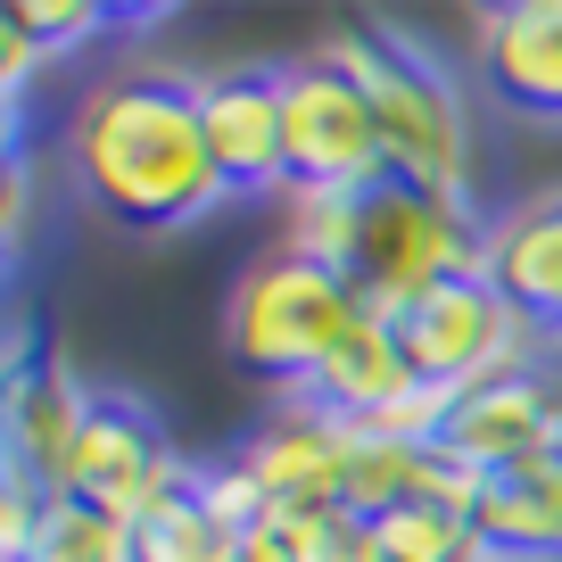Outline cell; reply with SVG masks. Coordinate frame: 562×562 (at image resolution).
<instances>
[{"label":"cell","instance_id":"18","mask_svg":"<svg viewBox=\"0 0 562 562\" xmlns=\"http://www.w3.org/2000/svg\"><path fill=\"white\" fill-rule=\"evenodd\" d=\"M364 562H496L463 513H389L364 521Z\"/></svg>","mask_w":562,"mask_h":562},{"label":"cell","instance_id":"10","mask_svg":"<svg viewBox=\"0 0 562 562\" xmlns=\"http://www.w3.org/2000/svg\"><path fill=\"white\" fill-rule=\"evenodd\" d=\"M199 124H207L215 175L232 191H290V149H281V75L232 67L199 83Z\"/></svg>","mask_w":562,"mask_h":562},{"label":"cell","instance_id":"8","mask_svg":"<svg viewBox=\"0 0 562 562\" xmlns=\"http://www.w3.org/2000/svg\"><path fill=\"white\" fill-rule=\"evenodd\" d=\"M447 456L472 463L480 480H513V472H538V463L562 456V397L538 381V372H505V381L456 397L447 414Z\"/></svg>","mask_w":562,"mask_h":562},{"label":"cell","instance_id":"4","mask_svg":"<svg viewBox=\"0 0 562 562\" xmlns=\"http://www.w3.org/2000/svg\"><path fill=\"white\" fill-rule=\"evenodd\" d=\"M348 281H356V299H364V315L397 323L414 299H430L447 281H488V232L447 191L381 182V191H364V240H356Z\"/></svg>","mask_w":562,"mask_h":562},{"label":"cell","instance_id":"3","mask_svg":"<svg viewBox=\"0 0 562 562\" xmlns=\"http://www.w3.org/2000/svg\"><path fill=\"white\" fill-rule=\"evenodd\" d=\"M356 323H364V299H356L348 273L306 265V257H257L232 281L224 348L240 372H257L273 389H315Z\"/></svg>","mask_w":562,"mask_h":562},{"label":"cell","instance_id":"9","mask_svg":"<svg viewBox=\"0 0 562 562\" xmlns=\"http://www.w3.org/2000/svg\"><path fill=\"white\" fill-rule=\"evenodd\" d=\"M356 447L364 430H348L339 414L323 405H290L240 447V472L265 488L273 513H323V505H348V472H356Z\"/></svg>","mask_w":562,"mask_h":562},{"label":"cell","instance_id":"17","mask_svg":"<svg viewBox=\"0 0 562 562\" xmlns=\"http://www.w3.org/2000/svg\"><path fill=\"white\" fill-rule=\"evenodd\" d=\"M356 240H364V191H290V215H281V257L356 273Z\"/></svg>","mask_w":562,"mask_h":562},{"label":"cell","instance_id":"6","mask_svg":"<svg viewBox=\"0 0 562 562\" xmlns=\"http://www.w3.org/2000/svg\"><path fill=\"white\" fill-rule=\"evenodd\" d=\"M281 149H290V191H381L389 182L372 100L331 58L281 67Z\"/></svg>","mask_w":562,"mask_h":562},{"label":"cell","instance_id":"28","mask_svg":"<svg viewBox=\"0 0 562 562\" xmlns=\"http://www.w3.org/2000/svg\"><path fill=\"white\" fill-rule=\"evenodd\" d=\"M554 331H562V323H554Z\"/></svg>","mask_w":562,"mask_h":562},{"label":"cell","instance_id":"27","mask_svg":"<svg viewBox=\"0 0 562 562\" xmlns=\"http://www.w3.org/2000/svg\"><path fill=\"white\" fill-rule=\"evenodd\" d=\"M25 232V175H9V240Z\"/></svg>","mask_w":562,"mask_h":562},{"label":"cell","instance_id":"25","mask_svg":"<svg viewBox=\"0 0 562 562\" xmlns=\"http://www.w3.org/2000/svg\"><path fill=\"white\" fill-rule=\"evenodd\" d=\"M34 67H42V50H34L25 34H9V25H0V83H9V100L34 83Z\"/></svg>","mask_w":562,"mask_h":562},{"label":"cell","instance_id":"24","mask_svg":"<svg viewBox=\"0 0 562 562\" xmlns=\"http://www.w3.org/2000/svg\"><path fill=\"white\" fill-rule=\"evenodd\" d=\"M42 505H50V488L9 463V496H0V562H25V546H34V529H42Z\"/></svg>","mask_w":562,"mask_h":562},{"label":"cell","instance_id":"1","mask_svg":"<svg viewBox=\"0 0 562 562\" xmlns=\"http://www.w3.org/2000/svg\"><path fill=\"white\" fill-rule=\"evenodd\" d=\"M67 158L83 199L124 232H182L224 199L207 124H199V83L175 75H116L75 108Z\"/></svg>","mask_w":562,"mask_h":562},{"label":"cell","instance_id":"23","mask_svg":"<svg viewBox=\"0 0 562 562\" xmlns=\"http://www.w3.org/2000/svg\"><path fill=\"white\" fill-rule=\"evenodd\" d=\"M199 505H207V521H224L232 538H248V529H265L273 521V505H265V488L240 472V456H224V463H199Z\"/></svg>","mask_w":562,"mask_h":562},{"label":"cell","instance_id":"19","mask_svg":"<svg viewBox=\"0 0 562 562\" xmlns=\"http://www.w3.org/2000/svg\"><path fill=\"white\" fill-rule=\"evenodd\" d=\"M25 562H133V529H124V521H108L100 505L50 496V505H42L34 546H25Z\"/></svg>","mask_w":562,"mask_h":562},{"label":"cell","instance_id":"21","mask_svg":"<svg viewBox=\"0 0 562 562\" xmlns=\"http://www.w3.org/2000/svg\"><path fill=\"white\" fill-rule=\"evenodd\" d=\"M290 562H364V513L323 505V513H273Z\"/></svg>","mask_w":562,"mask_h":562},{"label":"cell","instance_id":"20","mask_svg":"<svg viewBox=\"0 0 562 562\" xmlns=\"http://www.w3.org/2000/svg\"><path fill=\"white\" fill-rule=\"evenodd\" d=\"M232 554H240V538L224 521H207L199 496H175L166 513H149L133 529V562H232Z\"/></svg>","mask_w":562,"mask_h":562},{"label":"cell","instance_id":"22","mask_svg":"<svg viewBox=\"0 0 562 562\" xmlns=\"http://www.w3.org/2000/svg\"><path fill=\"white\" fill-rule=\"evenodd\" d=\"M0 25L25 34L42 58H67V50H83L91 34H108V9H91V0H18Z\"/></svg>","mask_w":562,"mask_h":562},{"label":"cell","instance_id":"5","mask_svg":"<svg viewBox=\"0 0 562 562\" xmlns=\"http://www.w3.org/2000/svg\"><path fill=\"white\" fill-rule=\"evenodd\" d=\"M191 488H199V463L175 456V439L158 430V414L133 405V397H100L91 405L75 456L58 463V480H50V496L100 505L108 521H124V529H140L149 513H166Z\"/></svg>","mask_w":562,"mask_h":562},{"label":"cell","instance_id":"11","mask_svg":"<svg viewBox=\"0 0 562 562\" xmlns=\"http://www.w3.org/2000/svg\"><path fill=\"white\" fill-rule=\"evenodd\" d=\"M480 83L529 124H562V0H513L480 18Z\"/></svg>","mask_w":562,"mask_h":562},{"label":"cell","instance_id":"7","mask_svg":"<svg viewBox=\"0 0 562 562\" xmlns=\"http://www.w3.org/2000/svg\"><path fill=\"white\" fill-rule=\"evenodd\" d=\"M529 331L538 323L513 315L488 281H447L430 299H414L397 315V348L414 364L422 389H447V397H472V389L505 381V372H529Z\"/></svg>","mask_w":562,"mask_h":562},{"label":"cell","instance_id":"26","mask_svg":"<svg viewBox=\"0 0 562 562\" xmlns=\"http://www.w3.org/2000/svg\"><path fill=\"white\" fill-rule=\"evenodd\" d=\"M232 562H290V554H281V529H273V521H265V529H248Z\"/></svg>","mask_w":562,"mask_h":562},{"label":"cell","instance_id":"12","mask_svg":"<svg viewBox=\"0 0 562 562\" xmlns=\"http://www.w3.org/2000/svg\"><path fill=\"white\" fill-rule=\"evenodd\" d=\"M480 488L488 480L472 463H456L439 439L414 447V439H364L356 447V472H348V513L364 521H389V513H463L472 521Z\"/></svg>","mask_w":562,"mask_h":562},{"label":"cell","instance_id":"14","mask_svg":"<svg viewBox=\"0 0 562 562\" xmlns=\"http://www.w3.org/2000/svg\"><path fill=\"white\" fill-rule=\"evenodd\" d=\"M405 389H422V381H414V364H405V348H397V323L364 315L348 339H339V356L323 364V381L306 389V405L339 414L348 430H372V422H381Z\"/></svg>","mask_w":562,"mask_h":562},{"label":"cell","instance_id":"13","mask_svg":"<svg viewBox=\"0 0 562 562\" xmlns=\"http://www.w3.org/2000/svg\"><path fill=\"white\" fill-rule=\"evenodd\" d=\"M488 290L529 323H562V199L513 207L488 232Z\"/></svg>","mask_w":562,"mask_h":562},{"label":"cell","instance_id":"15","mask_svg":"<svg viewBox=\"0 0 562 562\" xmlns=\"http://www.w3.org/2000/svg\"><path fill=\"white\" fill-rule=\"evenodd\" d=\"M91 405H100V397H91L67 364H34L25 381H9V463L34 472L42 488H50L58 463H67L75 439H83Z\"/></svg>","mask_w":562,"mask_h":562},{"label":"cell","instance_id":"2","mask_svg":"<svg viewBox=\"0 0 562 562\" xmlns=\"http://www.w3.org/2000/svg\"><path fill=\"white\" fill-rule=\"evenodd\" d=\"M339 75L372 100V124H381L389 149V182L405 191H447L463 199V166H472V133H463V100L414 42L381 34V25H339L323 42Z\"/></svg>","mask_w":562,"mask_h":562},{"label":"cell","instance_id":"16","mask_svg":"<svg viewBox=\"0 0 562 562\" xmlns=\"http://www.w3.org/2000/svg\"><path fill=\"white\" fill-rule=\"evenodd\" d=\"M472 529L496 562H562V456L538 472L488 480L472 505Z\"/></svg>","mask_w":562,"mask_h":562}]
</instances>
